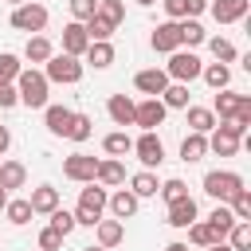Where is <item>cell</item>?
Listing matches in <instances>:
<instances>
[{
  "mask_svg": "<svg viewBox=\"0 0 251 251\" xmlns=\"http://www.w3.org/2000/svg\"><path fill=\"white\" fill-rule=\"evenodd\" d=\"M133 153H137V161H141L145 169H157V165L165 161V145H161L157 133H141V137L133 141Z\"/></svg>",
  "mask_w": 251,
  "mask_h": 251,
  "instance_id": "cell-9",
  "label": "cell"
},
{
  "mask_svg": "<svg viewBox=\"0 0 251 251\" xmlns=\"http://www.w3.org/2000/svg\"><path fill=\"white\" fill-rule=\"evenodd\" d=\"M8 4H12V8H20V4H27V0H8Z\"/></svg>",
  "mask_w": 251,
  "mask_h": 251,
  "instance_id": "cell-55",
  "label": "cell"
},
{
  "mask_svg": "<svg viewBox=\"0 0 251 251\" xmlns=\"http://www.w3.org/2000/svg\"><path fill=\"white\" fill-rule=\"evenodd\" d=\"M106 188L102 184H86L82 192H78V208H75V224H82V227H94L98 220H102V212H106Z\"/></svg>",
  "mask_w": 251,
  "mask_h": 251,
  "instance_id": "cell-1",
  "label": "cell"
},
{
  "mask_svg": "<svg viewBox=\"0 0 251 251\" xmlns=\"http://www.w3.org/2000/svg\"><path fill=\"white\" fill-rule=\"evenodd\" d=\"M94 231H98V247H106V251L126 239V224H122V220H98Z\"/></svg>",
  "mask_w": 251,
  "mask_h": 251,
  "instance_id": "cell-18",
  "label": "cell"
},
{
  "mask_svg": "<svg viewBox=\"0 0 251 251\" xmlns=\"http://www.w3.org/2000/svg\"><path fill=\"white\" fill-rule=\"evenodd\" d=\"M137 4H141V8H153V4H157V0H137Z\"/></svg>",
  "mask_w": 251,
  "mask_h": 251,
  "instance_id": "cell-54",
  "label": "cell"
},
{
  "mask_svg": "<svg viewBox=\"0 0 251 251\" xmlns=\"http://www.w3.org/2000/svg\"><path fill=\"white\" fill-rule=\"evenodd\" d=\"M94 169H98V161L86 157V153H71V157L63 161V176L75 180V184H90V180H94Z\"/></svg>",
  "mask_w": 251,
  "mask_h": 251,
  "instance_id": "cell-8",
  "label": "cell"
},
{
  "mask_svg": "<svg viewBox=\"0 0 251 251\" xmlns=\"http://www.w3.org/2000/svg\"><path fill=\"white\" fill-rule=\"evenodd\" d=\"M90 133H94V122H90V114H71L67 137H71V141H86Z\"/></svg>",
  "mask_w": 251,
  "mask_h": 251,
  "instance_id": "cell-36",
  "label": "cell"
},
{
  "mask_svg": "<svg viewBox=\"0 0 251 251\" xmlns=\"http://www.w3.org/2000/svg\"><path fill=\"white\" fill-rule=\"evenodd\" d=\"M149 43H153V51H161V55L180 51V31H176V24H173V20L157 24V27H153V35H149Z\"/></svg>",
  "mask_w": 251,
  "mask_h": 251,
  "instance_id": "cell-12",
  "label": "cell"
},
{
  "mask_svg": "<svg viewBox=\"0 0 251 251\" xmlns=\"http://www.w3.org/2000/svg\"><path fill=\"white\" fill-rule=\"evenodd\" d=\"M204 251H231L227 243H212V247H204Z\"/></svg>",
  "mask_w": 251,
  "mask_h": 251,
  "instance_id": "cell-51",
  "label": "cell"
},
{
  "mask_svg": "<svg viewBox=\"0 0 251 251\" xmlns=\"http://www.w3.org/2000/svg\"><path fill=\"white\" fill-rule=\"evenodd\" d=\"M27 204H31V212H39V216H51V212L59 208V188H55V184H39V188H31Z\"/></svg>",
  "mask_w": 251,
  "mask_h": 251,
  "instance_id": "cell-15",
  "label": "cell"
},
{
  "mask_svg": "<svg viewBox=\"0 0 251 251\" xmlns=\"http://www.w3.org/2000/svg\"><path fill=\"white\" fill-rule=\"evenodd\" d=\"M43 78L47 82H78L82 78V63L71 59V55H51L47 67H43Z\"/></svg>",
  "mask_w": 251,
  "mask_h": 251,
  "instance_id": "cell-6",
  "label": "cell"
},
{
  "mask_svg": "<svg viewBox=\"0 0 251 251\" xmlns=\"http://www.w3.org/2000/svg\"><path fill=\"white\" fill-rule=\"evenodd\" d=\"M12 145V133H8V126H0V153Z\"/></svg>",
  "mask_w": 251,
  "mask_h": 251,
  "instance_id": "cell-49",
  "label": "cell"
},
{
  "mask_svg": "<svg viewBox=\"0 0 251 251\" xmlns=\"http://www.w3.org/2000/svg\"><path fill=\"white\" fill-rule=\"evenodd\" d=\"M133 86L145 98H161V90L169 86V75H165V67H149V71H137L133 75Z\"/></svg>",
  "mask_w": 251,
  "mask_h": 251,
  "instance_id": "cell-11",
  "label": "cell"
},
{
  "mask_svg": "<svg viewBox=\"0 0 251 251\" xmlns=\"http://www.w3.org/2000/svg\"><path fill=\"white\" fill-rule=\"evenodd\" d=\"M86 47H90V35H86V27H82L78 20H71V24L63 27V55H71V59H82V55H86Z\"/></svg>",
  "mask_w": 251,
  "mask_h": 251,
  "instance_id": "cell-10",
  "label": "cell"
},
{
  "mask_svg": "<svg viewBox=\"0 0 251 251\" xmlns=\"http://www.w3.org/2000/svg\"><path fill=\"white\" fill-rule=\"evenodd\" d=\"M192 220H196V200H192V196L169 204V227H188Z\"/></svg>",
  "mask_w": 251,
  "mask_h": 251,
  "instance_id": "cell-23",
  "label": "cell"
},
{
  "mask_svg": "<svg viewBox=\"0 0 251 251\" xmlns=\"http://www.w3.org/2000/svg\"><path fill=\"white\" fill-rule=\"evenodd\" d=\"M67 4H71V16H75L78 24H86V20L98 12V0H67Z\"/></svg>",
  "mask_w": 251,
  "mask_h": 251,
  "instance_id": "cell-46",
  "label": "cell"
},
{
  "mask_svg": "<svg viewBox=\"0 0 251 251\" xmlns=\"http://www.w3.org/2000/svg\"><path fill=\"white\" fill-rule=\"evenodd\" d=\"M188 129H192V133H204V137H208V133L216 129V114H212L208 106H188Z\"/></svg>",
  "mask_w": 251,
  "mask_h": 251,
  "instance_id": "cell-24",
  "label": "cell"
},
{
  "mask_svg": "<svg viewBox=\"0 0 251 251\" xmlns=\"http://www.w3.org/2000/svg\"><path fill=\"white\" fill-rule=\"evenodd\" d=\"M12 27L16 31H31V35H39L43 27H47V8L43 4H20V8H12Z\"/></svg>",
  "mask_w": 251,
  "mask_h": 251,
  "instance_id": "cell-5",
  "label": "cell"
},
{
  "mask_svg": "<svg viewBox=\"0 0 251 251\" xmlns=\"http://www.w3.org/2000/svg\"><path fill=\"white\" fill-rule=\"evenodd\" d=\"M51 227H55V231L67 239V235L78 227V224H75V212H67V208H55V212H51Z\"/></svg>",
  "mask_w": 251,
  "mask_h": 251,
  "instance_id": "cell-44",
  "label": "cell"
},
{
  "mask_svg": "<svg viewBox=\"0 0 251 251\" xmlns=\"http://www.w3.org/2000/svg\"><path fill=\"white\" fill-rule=\"evenodd\" d=\"M227 247H231V251H251V224H247V220H239V224L227 231Z\"/></svg>",
  "mask_w": 251,
  "mask_h": 251,
  "instance_id": "cell-37",
  "label": "cell"
},
{
  "mask_svg": "<svg viewBox=\"0 0 251 251\" xmlns=\"http://www.w3.org/2000/svg\"><path fill=\"white\" fill-rule=\"evenodd\" d=\"M102 149H106L110 157H126V153H133V137H129L126 129H114V133H106Z\"/></svg>",
  "mask_w": 251,
  "mask_h": 251,
  "instance_id": "cell-30",
  "label": "cell"
},
{
  "mask_svg": "<svg viewBox=\"0 0 251 251\" xmlns=\"http://www.w3.org/2000/svg\"><path fill=\"white\" fill-rule=\"evenodd\" d=\"M71 114H75V110H67V106H43V122H47V129H51L55 137H67Z\"/></svg>",
  "mask_w": 251,
  "mask_h": 251,
  "instance_id": "cell-22",
  "label": "cell"
},
{
  "mask_svg": "<svg viewBox=\"0 0 251 251\" xmlns=\"http://www.w3.org/2000/svg\"><path fill=\"white\" fill-rule=\"evenodd\" d=\"M176 31H180V43H188V47H196V43H204V39H208V31H204L196 20H180V24H176Z\"/></svg>",
  "mask_w": 251,
  "mask_h": 251,
  "instance_id": "cell-38",
  "label": "cell"
},
{
  "mask_svg": "<svg viewBox=\"0 0 251 251\" xmlns=\"http://www.w3.org/2000/svg\"><path fill=\"white\" fill-rule=\"evenodd\" d=\"M161 4H165V12H169L173 24H180V20H196V16L208 8V0H161Z\"/></svg>",
  "mask_w": 251,
  "mask_h": 251,
  "instance_id": "cell-17",
  "label": "cell"
},
{
  "mask_svg": "<svg viewBox=\"0 0 251 251\" xmlns=\"http://www.w3.org/2000/svg\"><path fill=\"white\" fill-rule=\"evenodd\" d=\"M133 98H126V94H110V102H106V110H110V118H114V126H133Z\"/></svg>",
  "mask_w": 251,
  "mask_h": 251,
  "instance_id": "cell-19",
  "label": "cell"
},
{
  "mask_svg": "<svg viewBox=\"0 0 251 251\" xmlns=\"http://www.w3.org/2000/svg\"><path fill=\"white\" fill-rule=\"evenodd\" d=\"M157 192L165 196V204H176V200H184V196H188V184H184L180 176H169V180H165Z\"/></svg>",
  "mask_w": 251,
  "mask_h": 251,
  "instance_id": "cell-40",
  "label": "cell"
},
{
  "mask_svg": "<svg viewBox=\"0 0 251 251\" xmlns=\"http://www.w3.org/2000/svg\"><path fill=\"white\" fill-rule=\"evenodd\" d=\"M51 55H55V47H51L47 35H31L27 47H24V59H27V63H47Z\"/></svg>",
  "mask_w": 251,
  "mask_h": 251,
  "instance_id": "cell-26",
  "label": "cell"
},
{
  "mask_svg": "<svg viewBox=\"0 0 251 251\" xmlns=\"http://www.w3.org/2000/svg\"><path fill=\"white\" fill-rule=\"evenodd\" d=\"M227 208H231L235 220H247V224H251V192H247V188H239V192L227 200Z\"/></svg>",
  "mask_w": 251,
  "mask_h": 251,
  "instance_id": "cell-41",
  "label": "cell"
},
{
  "mask_svg": "<svg viewBox=\"0 0 251 251\" xmlns=\"http://www.w3.org/2000/svg\"><path fill=\"white\" fill-rule=\"evenodd\" d=\"M204 153H208V137H204V133H188V137L180 141V161H184V165L204 161Z\"/></svg>",
  "mask_w": 251,
  "mask_h": 251,
  "instance_id": "cell-25",
  "label": "cell"
},
{
  "mask_svg": "<svg viewBox=\"0 0 251 251\" xmlns=\"http://www.w3.org/2000/svg\"><path fill=\"white\" fill-rule=\"evenodd\" d=\"M239 98H243V94H235V90H220V94H216V102H212V114H220V122L235 118V110H239Z\"/></svg>",
  "mask_w": 251,
  "mask_h": 251,
  "instance_id": "cell-29",
  "label": "cell"
},
{
  "mask_svg": "<svg viewBox=\"0 0 251 251\" xmlns=\"http://www.w3.org/2000/svg\"><path fill=\"white\" fill-rule=\"evenodd\" d=\"M165 251H188V243H169Z\"/></svg>",
  "mask_w": 251,
  "mask_h": 251,
  "instance_id": "cell-50",
  "label": "cell"
},
{
  "mask_svg": "<svg viewBox=\"0 0 251 251\" xmlns=\"http://www.w3.org/2000/svg\"><path fill=\"white\" fill-rule=\"evenodd\" d=\"M204 43L212 47L216 63H235V59H239V51H235V43H231V39H220V35H216V39H204Z\"/></svg>",
  "mask_w": 251,
  "mask_h": 251,
  "instance_id": "cell-39",
  "label": "cell"
},
{
  "mask_svg": "<svg viewBox=\"0 0 251 251\" xmlns=\"http://www.w3.org/2000/svg\"><path fill=\"white\" fill-rule=\"evenodd\" d=\"M165 106H161V98H141L137 106H133V126H141V133H153L161 122H165Z\"/></svg>",
  "mask_w": 251,
  "mask_h": 251,
  "instance_id": "cell-7",
  "label": "cell"
},
{
  "mask_svg": "<svg viewBox=\"0 0 251 251\" xmlns=\"http://www.w3.org/2000/svg\"><path fill=\"white\" fill-rule=\"evenodd\" d=\"M4 204H8V192H4V188H0V212H4Z\"/></svg>",
  "mask_w": 251,
  "mask_h": 251,
  "instance_id": "cell-52",
  "label": "cell"
},
{
  "mask_svg": "<svg viewBox=\"0 0 251 251\" xmlns=\"http://www.w3.org/2000/svg\"><path fill=\"white\" fill-rule=\"evenodd\" d=\"M47 78H43V71H20V78H16V94H20V102L24 106H31V110H43L47 106Z\"/></svg>",
  "mask_w": 251,
  "mask_h": 251,
  "instance_id": "cell-2",
  "label": "cell"
},
{
  "mask_svg": "<svg viewBox=\"0 0 251 251\" xmlns=\"http://www.w3.org/2000/svg\"><path fill=\"white\" fill-rule=\"evenodd\" d=\"M82 251H106V247H98V243H90V247H82Z\"/></svg>",
  "mask_w": 251,
  "mask_h": 251,
  "instance_id": "cell-53",
  "label": "cell"
},
{
  "mask_svg": "<svg viewBox=\"0 0 251 251\" xmlns=\"http://www.w3.org/2000/svg\"><path fill=\"white\" fill-rule=\"evenodd\" d=\"M4 216H8V224H16V227H24V224H31V204L27 200H8L4 204Z\"/></svg>",
  "mask_w": 251,
  "mask_h": 251,
  "instance_id": "cell-35",
  "label": "cell"
},
{
  "mask_svg": "<svg viewBox=\"0 0 251 251\" xmlns=\"http://www.w3.org/2000/svg\"><path fill=\"white\" fill-rule=\"evenodd\" d=\"M82 27H86L90 43H110V35H114V24H110V20H102L98 12H94V16H90V20L82 24Z\"/></svg>",
  "mask_w": 251,
  "mask_h": 251,
  "instance_id": "cell-31",
  "label": "cell"
},
{
  "mask_svg": "<svg viewBox=\"0 0 251 251\" xmlns=\"http://www.w3.org/2000/svg\"><path fill=\"white\" fill-rule=\"evenodd\" d=\"M200 71H204V63L192 55V51H173L169 55V67H165V75H169V82H192V78H200Z\"/></svg>",
  "mask_w": 251,
  "mask_h": 251,
  "instance_id": "cell-4",
  "label": "cell"
},
{
  "mask_svg": "<svg viewBox=\"0 0 251 251\" xmlns=\"http://www.w3.org/2000/svg\"><path fill=\"white\" fill-rule=\"evenodd\" d=\"M188 243H196V247H212L216 239H212V227L204 224V220H192L188 224Z\"/></svg>",
  "mask_w": 251,
  "mask_h": 251,
  "instance_id": "cell-45",
  "label": "cell"
},
{
  "mask_svg": "<svg viewBox=\"0 0 251 251\" xmlns=\"http://www.w3.org/2000/svg\"><path fill=\"white\" fill-rule=\"evenodd\" d=\"M239 188H243V176L231 173V169H212V173L204 176V192H208L212 200H220V204H227Z\"/></svg>",
  "mask_w": 251,
  "mask_h": 251,
  "instance_id": "cell-3",
  "label": "cell"
},
{
  "mask_svg": "<svg viewBox=\"0 0 251 251\" xmlns=\"http://www.w3.org/2000/svg\"><path fill=\"white\" fill-rule=\"evenodd\" d=\"M106 208L114 212V220H129V216L137 212V196H133L129 188H118V192L106 200Z\"/></svg>",
  "mask_w": 251,
  "mask_h": 251,
  "instance_id": "cell-20",
  "label": "cell"
},
{
  "mask_svg": "<svg viewBox=\"0 0 251 251\" xmlns=\"http://www.w3.org/2000/svg\"><path fill=\"white\" fill-rule=\"evenodd\" d=\"M161 106L165 110H188V86L184 82H169L161 90Z\"/></svg>",
  "mask_w": 251,
  "mask_h": 251,
  "instance_id": "cell-27",
  "label": "cell"
},
{
  "mask_svg": "<svg viewBox=\"0 0 251 251\" xmlns=\"http://www.w3.org/2000/svg\"><path fill=\"white\" fill-rule=\"evenodd\" d=\"M204 224L212 227V239H216V243H224V239H227V231H231L239 220L231 216V208H227V204H220V208H212V216H208Z\"/></svg>",
  "mask_w": 251,
  "mask_h": 251,
  "instance_id": "cell-16",
  "label": "cell"
},
{
  "mask_svg": "<svg viewBox=\"0 0 251 251\" xmlns=\"http://www.w3.org/2000/svg\"><path fill=\"white\" fill-rule=\"evenodd\" d=\"M98 16L110 20V24L118 27V24L126 20V4H122V0H98Z\"/></svg>",
  "mask_w": 251,
  "mask_h": 251,
  "instance_id": "cell-43",
  "label": "cell"
},
{
  "mask_svg": "<svg viewBox=\"0 0 251 251\" xmlns=\"http://www.w3.org/2000/svg\"><path fill=\"white\" fill-rule=\"evenodd\" d=\"M157 188H161V184H157V176H153L149 169H141V173L129 180V192H133L137 200H141V196H157Z\"/></svg>",
  "mask_w": 251,
  "mask_h": 251,
  "instance_id": "cell-34",
  "label": "cell"
},
{
  "mask_svg": "<svg viewBox=\"0 0 251 251\" xmlns=\"http://www.w3.org/2000/svg\"><path fill=\"white\" fill-rule=\"evenodd\" d=\"M247 8H251V0H212V16H216V24L247 20Z\"/></svg>",
  "mask_w": 251,
  "mask_h": 251,
  "instance_id": "cell-13",
  "label": "cell"
},
{
  "mask_svg": "<svg viewBox=\"0 0 251 251\" xmlns=\"http://www.w3.org/2000/svg\"><path fill=\"white\" fill-rule=\"evenodd\" d=\"M122 180H126V169H122V161H118V157L98 161V169H94V184H102V188H118Z\"/></svg>",
  "mask_w": 251,
  "mask_h": 251,
  "instance_id": "cell-14",
  "label": "cell"
},
{
  "mask_svg": "<svg viewBox=\"0 0 251 251\" xmlns=\"http://www.w3.org/2000/svg\"><path fill=\"white\" fill-rule=\"evenodd\" d=\"M200 75H204V82H208L212 90H227V82H231V71H227V63H208Z\"/></svg>",
  "mask_w": 251,
  "mask_h": 251,
  "instance_id": "cell-32",
  "label": "cell"
},
{
  "mask_svg": "<svg viewBox=\"0 0 251 251\" xmlns=\"http://www.w3.org/2000/svg\"><path fill=\"white\" fill-rule=\"evenodd\" d=\"M20 71H24V63H20L12 51H4V55H0V86H4V82H16Z\"/></svg>",
  "mask_w": 251,
  "mask_h": 251,
  "instance_id": "cell-42",
  "label": "cell"
},
{
  "mask_svg": "<svg viewBox=\"0 0 251 251\" xmlns=\"http://www.w3.org/2000/svg\"><path fill=\"white\" fill-rule=\"evenodd\" d=\"M82 59H86L90 67H98V71H102V67H110V63H114V43H90Z\"/></svg>",
  "mask_w": 251,
  "mask_h": 251,
  "instance_id": "cell-33",
  "label": "cell"
},
{
  "mask_svg": "<svg viewBox=\"0 0 251 251\" xmlns=\"http://www.w3.org/2000/svg\"><path fill=\"white\" fill-rule=\"evenodd\" d=\"M12 106H20V94H16V82H4L0 86V110H12Z\"/></svg>",
  "mask_w": 251,
  "mask_h": 251,
  "instance_id": "cell-48",
  "label": "cell"
},
{
  "mask_svg": "<svg viewBox=\"0 0 251 251\" xmlns=\"http://www.w3.org/2000/svg\"><path fill=\"white\" fill-rule=\"evenodd\" d=\"M59 247H63V235L55 227H43L39 231V251H59Z\"/></svg>",
  "mask_w": 251,
  "mask_h": 251,
  "instance_id": "cell-47",
  "label": "cell"
},
{
  "mask_svg": "<svg viewBox=\"0 0 251 251\" xmlns=\"http://www.w3.org/2000/svg\"><path fill=\"white\" fill-rule=\"evenodd\" d=\"M27 184V169L20 161H0V188L12 192V188H24Z\"/></svg>",
  "mask_w": 251,
  "mask_h": 251,
  "instance_id": "cell-21",
  "label": "cell"
},
{
  "mask_svg": "<svg viewBox=\"0 0 251 251\" xmlns=\"http://www.w3.org/2000/svg\"><path fill=\"white\" fill-rule=\"evenodd\" d=\"M235 149H239V137H231V133H224V129H212L208 153H216V157H235Z\"/></svg>",
  "mask_w": 251,
  "mask_h": 251,
  "instance_id": "cell-28",
  "label": "cell"
}]
</instances>
